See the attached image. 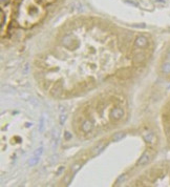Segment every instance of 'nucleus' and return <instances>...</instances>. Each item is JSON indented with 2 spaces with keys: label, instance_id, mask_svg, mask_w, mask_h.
Segmentation results:
<instances>
[{
  "label": "nucleus",
  "instance_id": "1",
  "mask_svg": "<svg viewBox=\"0 0 170 187\" xmlns=\"http://www.w3.org/2000/svg\"><path fill=\"white\" fill-rule=\"evenodd\" d=\"M109 116H110V118L113 120H115V121H119V120L122 119L123 116H124V110H123V108H121V107L113 108L111 112H110Z\"/></svg>",
  "mask_w": 170,
  "mask_h": 187
},
{
  "label": "nucleus",
  "instance_id": "2",
  "mask_svg": "<svg viewBox=\"0 0 170 187\" xmlns=\"http://www.w3.org/2000/svg\"><path fill=\"white\" fill-rule=\"evenodd\" d=\"M93 124L90 120H85V121H83L82 124H81V130H82L83 132H85V134L90 132L93 130Z\"/></svg>",
  "mask_w": 170,
  "mask_h": 187
},
{
  "label": "nucleus",
  "instance_id": "3",
  "mask_svg": "<svg viewBox=\"0 0 170 187\" xmlns=\"http://www.w3.org/2000/svg\"><path fill=\"white\" fill-rule=\"evenodd\" d=\"M150 160H151V155H150L149 151H146V152L143 154V156L138 161V165H140V166H144V165L148 164V163L150 162Z\"/></svg>",
  "mask_w": 170,
  "mask_h": 187
},
{
  "label": "nucleus",
  "instance_id": "4",
  "mask_svg": "<svg viewBox=\"0 0 170 187\" xmlns=\"http://www.w3.org/2000/svg\"><path fill=\"white\" fill-rule=\"evenodd\" d=\"M148 44V39L145 37V36H139L135 40V45L138 46V48H146Z\"/></svg>",
  "mask_w": 170,
  "mask_h": 187
},
{
  "label": "nucleus",
  "instance_id": "5",
  "mask_svg": "<svg viewBox=\"0 0 170 187\" xmlns=\"http://www.w3.org/2000/svg\"><path fill=\"white\" fill-rule=\"evenodd\" d=\"M144 60H145V55H144L143 53H137L132 58V62L135 63V64H140Z\"/></svg>",
  "mask_w": 170,
  "mask_h": 187
},
{
  "label": "nucleus",
  "instance_id": "6",
  "mask_svg": "<svg viewBox=\"0 0 170 187\" xmlns=\"http://www.w3.org/2000/svg\"><path fill=\"white\" fill-rule=\"evenodd\" d=\"M105 146H106L105 143H100L99 145H97V146L93 149V157H96V156L99 155L100 152H102L103 149L105 148Z\"/></svg>",
  "mask_w": 170,
  "mask_h": 187
},
{
  "label": "nucleus",
  "instance_id": "7",
  "mask_svg": "<svg viewBox=\"0 0 170 187\" xmlns=\"http://www.w3.org/2000/svg\"><path fill=\"white\" fill-rule=\"evenodd\" d=\"M143 138L145 139V141L147 143H152L153 139H154V135H153L152 132H144V134H143Z\"/></svg>",
  "mask_w": 170,
  "mask_h": 187
},
{
  "label": "nucleus",
  "instance_id": "8",
  "mask_svg": "<svg viewBox=\"0 0 170 187\" xmlns=\"http://www.w3.org/2000/svg\"><path fill=\"white\" fill-rule=\"evenodd\" d=\"M84 164V162H81V161H79V162H77L76 164H74L73 166H72V168H70V173H73V175H75L76 172L78 171V170L80 169L81 166Z\"/></svg>",
  "mask_w": 170,
  "mask_h": 187
},
{
  "label": "nucleus",
  "instance_id": "9",
  "mask_svg": "<svg viewBox=\"0 0 170 187\" xmlns=\"http://www.w3.org/2000/svg\"><path fill=\"white\" fill-rule=\"evenodd\" d=\"M61 92H62V88H61V84H60V83H58V84L56 85V87L53 90V94H54V96H56V97H59V96H60Z\"/></svg>",
  "mask_w": 170,
  "mask_h": 187
},
{
  "label": "nucleus",
  "instance_id": "10",
  "mask_svg": "<svg viewBox=\"0 0 170 187\" xmlns=\"http://www.w3.org/2000/svg\"><path fill=\"white\" fill-rule=\"evenodd\" d=\"M124 137H125V134H124V132H118V134H115V135L113 136V142H118V141L122 140Z\"/></svg>",
  "mask_w": 170,
  "mask_h": 187
},
{
  "label": "nucleus",
  "instance_id": "11",
  "mask_svg": "<svg viewBox=\"0 0 170 187\" xmlns=\"http://www.w3.org/2000/svg\"><path fill=\"white\" fill-rule=\"evenodd\" d=\"M39 162V157L38 156H35L34 158H32V159L30 160V162H28V164L30 165V166H35L37 163Z\"/></svg>",
  "mask_w": 170,
  "mask_h": 187
},
{
  "label": "nucleus",
  "instance_id": "12",
  "mask_svg": "<svg viewBox=\"0 0 170 187\" xmlns=\"http://www.w3.org/2000/svg\"><path fill=\"white\" fill-rule=\"evenodd\" d=\"M162 70H163V73H165V74H169L170 73V63H165V64H163Z\"/></svg>",
  "mask_w": 170,
  "mask_h": 187
},
{
  "label": "nucleus",
  "instance_id": "13",
  "mask_svg": "<svg viewBox=\"0 0 170 187\" xmlns=\"http://www.w3.org/2000/svg\"><path fill=\"white\" fill-rule=\"evenodd\" d=\"M42 152H43V147L38 148L37 151L35 152V156H38V157H40V156L42 155Z\"/></svg>",
  "mask_w": 170,
  "mask_h": 187
},
{
  "label": "nucleus",
  "instance_id": "14",
  "mask_svg": "<svg viewBox=\"0 0 170 187\" xmlns=\"http://www.w3.org/2000/svg\"><path fill=\"white\" fill-rule=\"evenodd\" d=\"M65 120H66V116L61 115V117H60V124H63V123L65 122Z\"/></svg>",
  "mask_w": 170,
  "mask_h": 187
},
{
  "label": "nucleus",
  "instance_id": "15",
  "mask_svg": "<svg viewBox=\"0 0 170 187\" xmlns=\"http://www.w3.org/2000/svg\"><path fill=\"white\" fill-rule=\"evenodd\" d=\"M39 130L42 132L43 130V118H41V122H40V127H39Z\"/></svg>",
  "mask_w": 170,
  "mask_h": 187
},
{
  "label": "nucleus",
  "instance_id": "16",
  "mask_svg": "<svg viewBox=\"0 0 170 187\" xmlns=\"http://www.w3.org/2000/svg\"><path fill=\"white\" fill-rule=\"evenodd\" d=\"M69 138H70L69 132H66V139H69Z\"/></svg>",
  "mask_w": 170,
  "mask_h": 187
}]
</instances>
